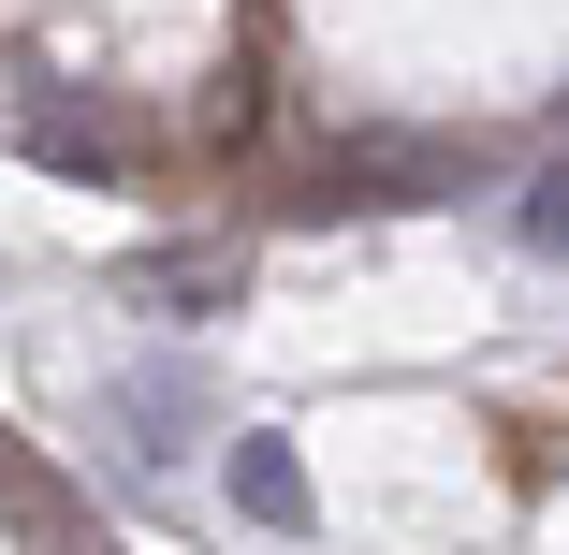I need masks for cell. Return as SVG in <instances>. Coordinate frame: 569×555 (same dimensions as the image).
Instances as JSON below:
<instances>
[{
    "instance_id": "3957f363",
    "label": "cell",
    "mask_w": 569,
    "mask_h": 555,
    "mask_svg": "<svg viewBox=\"0 0 569 555\" xmlns=\"http://www.w3.org/2000/svg\"><path fill=\"white\" fill-rule=\"evenodd\" d=\"M16 147L30 161H59V176H88V190H118L147 147H132V118H88L73 88H16Z\"/></svg>"
},
{
    "instance_id": "5b68a950",
    "label": "cell",
    "mask_w": 569,
    "mask_h": 555,
    "mask_svg": "<svg viewBox=\"0 0 569 555\" xmlns=\"http://www.w3.org/2000/svg\"><path fill=\"white\" fill-rule=\"evenodd\" d=\"M395 190H452V147H336L321 176H307V219H336V205H395Z\"/></svg>"
},
{
    "instance_id": "277c9868",
    "label": "cell",
    "mask_w": 569,
    "mask_h": 555,
    "mask_svg": "<svg viewBox=\"0 0 569 555\" xmlns=\"http://www.w3.org/2000/svg\"><path fill=\"white\" fill-rule=\"evenodd\" d=\"M219 483H234V512H249V526H278V541L321 512V497H307V454H292L278 424H234V438H219Z\"/></svg>"
},
{
    "instance_id": "8992f818",
    "label": "cell",
    "mask_w": 569,
    "mask_h": 555,
    "mask_svg": "<svg viewBox=\"0 0 569 555\" xmlns=\"http://www.w3.org/2000/svg\"><path fill=\"white\" fill-rule=\"evenodd\" d=\"M511 235H526L540 264H569V147H555V161L526 176V205H511Z\"/></svg>"
},
{
    "instance_id": "7a4b0ae2",
    "label": "cell",
    "mask_w": 569,
    "mask_h": 555,
    "mask_svg": "<svg viewBox=\"0 0 569 555\" xmlns=\"http://www.w3.org/2000/svg\"><path fill=\"white\" fill-rule=\"evenodd\" d=\"M102 424L132 438V468H176L190 438H219V409H204V366H176V351H147V366H118V380H102Z\"/></svg>"
},
{
    "instance_id": "6da1fadb",
    "label": "cell",
    "mask_w": 569,
    "mask_h": 555,
    "mask_svg": "<svg viewBox=\"0 0 569 555\" xmlns=\"http://www.w3.org/2000/svg\"><path fill=\"white\" fill-rule=\"evenodd\" d=\"M234 293H249V249H219V235L118 249V307L132 321H234Z\"/></svg>"
}]
</instances>
